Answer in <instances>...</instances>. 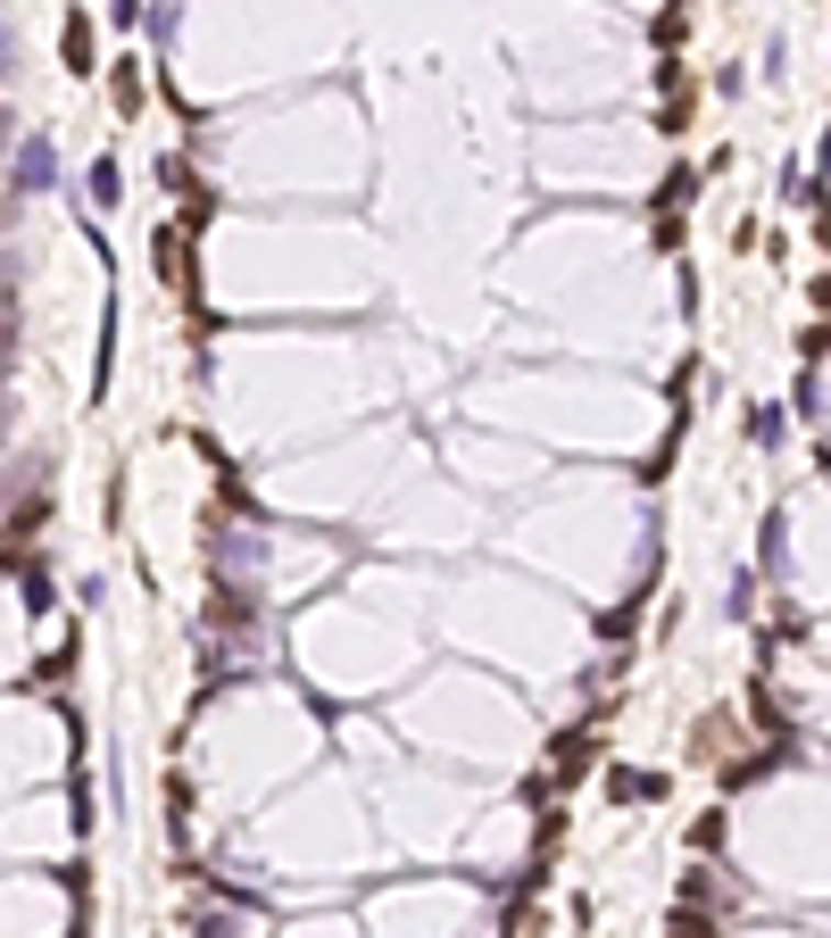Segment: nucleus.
<instances>
[{"label":"nucleus","instance_id":"f257e3e1","mask_svg":"<svg viewBox=\"0 0 831 938\" xmlns=\"http://www.w3.org/2000/svg\"><path fill=\"white\" fill-rule=\"evenodd\" d=\"M58 58H67V76H92V18L84 9H67V25H58Z\"/></svg>","mask_w":831,"mask_h":938},{"label":"nucleus","instance_id":"f03ea898","mask_svg":"<svg viewBox=\"0 0 831 938\" xmlns=\"http://www.w3.org/2000/svg\"><path fill=\"white\" fill-rule=\"evenodd\" d=\"M607 789H616L623 806H649V797H665V781H657V772H607Z\"/></svg>","mask_w":831,"mask_h":938},{"label":"nucleus","instance_id":"7ed1b4c3","mask_svg":"<svg viewBox=\"0 0 831 938\" xmlns=\"http://www.w3.org/2000/svg\"><path fill=\"white\" fill-rule=\"evenodd\" d=\"M142 100H151V83H142V76H133V58H125V67H117V109H142Z\"/></svg>","mask_w":831,"mask_h":938},{"label":"nucleus","instance_id":"20e7f679","mask_svg":"<svg viewBox=\"0 0 831 938\" xmlns=\"http://www.w3.org/2000/svg\"><path fill=\"white\" fill-rule=\"evenodd\" d=\"M590 764V732H566L557 739V772H583Z\"/></svg>","mask_w":831,"mask_h":938},{"label":"nucleus","instance_id":"39448f33","mask_svg":"<svg viewBox=\"0 0 831 938\" xmlns=\"http://www.w3.org/2000/svg\"><path fill=\"white\" fill-rule=\"evenodd\" d=\"M716 839H723V806H707L699 823H690V847H716Z\"/></svg>","mask_w":831,"mask_h":938},{"label":"nucleus","instance_id":"423d86ee","mask_svg":"<svg viewBox=\"0 0 831 938\" xmlns=\"http://www.w3.org/2000/svg\"><path fill=\"white\" fill-rule=\"evenodd\" d=\"M674 938H723V930L707 914H674Z\"/></svg>","mask_w":831,"mask_h":938},{"label":"nucleus","instance_id":"0eeeda50","mask_svg":"<svg viewBox=\"0 0 831 938\" xmlns=\"http://www.w3.org/2000/svg\"><path fill=\"white\" fill-rule=\"evenodd\" d=\"M815 308H823V316H831V275H815Z\"/></svg>","mask_w":831,"mask_h":938}]
</instances>
